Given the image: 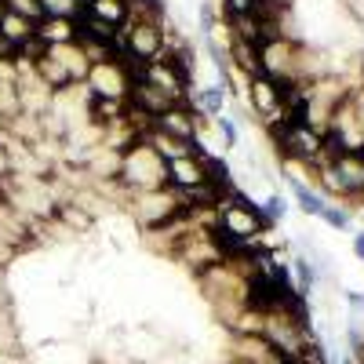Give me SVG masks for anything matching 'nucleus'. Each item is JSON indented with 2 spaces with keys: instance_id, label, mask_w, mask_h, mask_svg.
I'll list each match as a JSON object with an SVG mask.
<instances>
[{
  "instance_id": "nucleus-4",
  "label": "nucleus",
  "mask_w": 364,
  "mask_h": 364,
  "mask_svg": "<svg viewBox=\"0 0 364 364\" xmlns=\"http://www.w3.org/2000/svg\"><path fill=\"white\" fill-rule=\"evenodd\" d=\"M259 73L277 84H299V41L269 37L259 48Z\"/></svg>"
},
{
  "instance_id": "nucleus-16",
  "label": "nucleus",
  "mask_w": 364,
  "mask_h": 364,
  "mask_svg": "<svg viewBox=\"0 0 364 364\" xmlns=\"http://www.w3.org/2000/svg\"><path fill=\"white\" fill-rule=\"evenodd\" d=\"M55 219L58 223H63L73 237H80V233H91V230H95V215H91V211L87 208H80L77 200H63V204H58V211H55Z\"/></svg>"
},
{
  "instance_id": "nucleus-27",
  "label": "nucleus",
  "mask_w": 364,
  "mask_h": 364,
  "mask_svg": "<svg viewBox=\"0 0 364 364\" xmlns=\"http://www.w3.org/2000/svg\"><path fill=\"white\" fill-rule=\"evenodd\" d=\"M0 128H4V120H0Z\"/></svg>"
},
{
  "instance_id": "nucleus-15",
  "label": "nucleus",
  "mask_w": 364,
  "mask_h": 364,
  "mask_svg": "<svg viewBox=\"0 0 364 364\" xmlns=\"http://www.w3.org/2000/svg\"><path fill=\"white\" fill-rule=\"evenodd\" d=\"M84 15L99 18L113 29H124L128 26V0H84Z\"/></svg>"
},
{
  "instance_id": "nucleus-18",
  "label": "nucleus",
  "mask_w": 364,
  "mask_h": 364,
  "mask_svg": "<svg viewBox=\"0 0 364 364\" xmlns=\"http://www.w3.org/2000/svg\"><path fill=\"white\" fill-rule=\"evenodd\" d=\"M288 190H291V197L299 200V211L302 215H314V219H321V211H324V197H321V190H314V186H295V182H288Z\"/></svg>"
},
{
  "instance_id": "nucleus-1",
  "label": "nucleus",
  "mask_w": 364,
  "mask_h": 364,
  "mask_svg": "<svg viewBox=\"0 0 364 364\" xmlns=\"http://www.w3.org/2000/svg\"><path fill=\"white\" fill-rule=\"evenodd\" d=\"M215 219H219V233L230 237L233 245H245V248H259L262 245V237L269 226H277V223H269V215L262 211V204L255 197H248L245 190H230L219 197L215 204Z\"/></svg>"
},
{
  "instance_id": "nucleus-11",
  "label": "nucleus",
  "mask_w": 364,
  "mask_h": 364,
  "mask_svg": "<svg viewBox=\"0 0 364 364\" xmlns=\"http://www.w3.org/2000/svg\"><path fill=\"white\" fill-rule=\"evenodd\" d=\"M37 37V22H29V18H22V15H15V11H0V44H4L11 55L22 48V44H29Z\"/></svg>"
},
{
  "instance_id": "nucleus-24",
  "label": "nucleus",
  "mask_w": 364,
  "mask_h": 364,
  "mask_svg": "<svg viewBox=\"0 0 364 364\" xmlns=\"http://www.w3.org/2000/svg\"><path fill=\"white\" fill-rule=\"evenodd\" d=\"M4 178H11V161H8V149L0 146V182Z\"/></svg>"
},
{
  "instance_id": "nucleus-10",
  "label": "nucleus",
  "mask_w": 364,
  "mask_h": 364,
  "mask_svg": "<svg viewBox=\"0 0 364 364\" xmlns=\"http://www.w3.org/2000/svg\"><path fill=\"white\" fill-rule=\"evenodd\" d=\"M200 182H208V157L200 149H193L190 157H178V161H168V186L178 190V193H190L197 190Z\"/></svg>"
},
{
  "instance_id": "nucleus-12",
  "label": "nucleus",
  "mask_w": 364,
  "mask_h": 364,
  "mask_svg": "<svg viewBox=\"0 0 364 364\" xmlns=\"http://www.w3.org/2000/svg\"><path fill=\"white\" fill-rule=\"evenodd\" d=\"M128 117V102L124 99H87V124H95L99 132L120 124Z\"/></svg>"
},
{
  "instance_id": "nucleus-17",
  "label": "nucleus",
  "mask_w": 364,
  "mask_h": 364,
  "mask_svg": "<svg viewBox=\"0 0 364 364\" xmlns=\"http://www.w3.org/2000/svg\"><path fill=\"white\" fill-rule=\"evenodd\" d=\"M142 142H149V146H154V149H157V157H161L164 164H168V161H178V157H190L193 149H197L193 142H182V139H171V135H164V132H157V128L149 132V135H146Z\"/></svg>"
},
{
  "instance_id": "nucleus-3",
  "label": "nucleus",
  "mask_w": 364,
  "mask_h": 364,
  "mask_svg": "<svg viewBox=\"0 0 364 364\" xmlns=\"http://www.w3.org/2000/svg\"><path fill=\"white\" fill-rule=\"evenodd\" d=\"M124 215L132 219V226L139 233H149V230H164L168 223L186 215V200H182L178 190L164 186V190H149V193H135Z\"/></svg>"
},
{
  "instance_id": "nucleus-26",
  "label": "nucleus",
  "mask_w": 364,
  "mask_h": 364,
  "mask_svg": "<svg viewBox=\"0 0 364 364\" xmlns=\"http://www.w3.org/2000/svg\"><path fill=\"white\" fill-rule=\"evenodd\" d=\"M8 182V178H4ZM4 182H0V204H8V190H4Z\"/></svg>"
},
{
  "instance_id": "nucleus-8",
  "label": "nucleus",
  "mask_w": 364,
  "mask_h": 364,
  "mask_svg": "<svg viewBox=\"0 0 364 364\" xmlns=\"http://www.w3.org/2000/svg\"><path fill=\"white\" fill-rule=\"evenodd\" d=\"M226 360L240 364H288L281 350H273L262 336H230L226 331Z\"/></svg>"
},
{
  "instance_id": "nucleus-6",
  "label": "nucleus",
  "mask_w": 364,
  "mask_h": 364,
  "mask_svg": "<svg viewBox=\"0 0 364 364\" xmlns=\"http://www.w3.org/2000/svg\"><path fill=\"white\" fill-rule=\"evenodd\" d=\"M120 37H124V55L135 58L139 66H149L157 63L164 55V29L161 22H128L120 29Z\"/></svg>"
},
{
  "instance_id": "nucleus-21",
  "label": "nucleus",
  "mask_w": 364,
  "mask_h": 364,
  "mask_svg": "<svg viewBox=\"0 0 364 364\" xmlns=\"http://www.w3.org/2000/svg\"><path fill=\"white\" fill-rule=\"evenodd\" d=\"M4 8L29 18V22H41L44 18V8H41V0H4Z\"/></svg>"
},
{
  "instance_id": "nucleus-9",
  "label": "nucleus",
  "mask_w": 364,
  "mask_h": 364,
  "mask_svg": "<svg viewBox=\"0 0 364 364\" xmlns=\"http://www.w3.org/2000/svg\"><path fill=\"white\" fill-rule=\"evenodd\" d=\"M200 113L190 106V102H175L171 109H164L161 117H157V132H164V135H171V139H182V142H197V132H200Z\"/></svg>"
},
{
  "instance_id": "nucleus-20",
  "label": "nucleus",
  "mask_w": 364,
  "mask_h": 364,
  "mask_svg": "<svg viewBox=\"0 0 364 364\" xmlns=\"http://www.w3.org/2000/svg\"><path fill=\"white\" fill-rule=\"evenodd\" d=\"M350 219H353V211H350L346 204H336V200H328V204H324V211H321V223H324V226H331V230H346V226H350Z\"/></svg>"
},
{
  "instance_id": "nucleus-2",
  "label": "nucleus",
  "mask_w": 364,
  "mask_h": 364,
  "mask_svg": "<svg viewBox=\"0 0 364 364\" xmlns=\"http://www.w3.org/2000/svg\"><path fill=\"white\" fill-rule=\"evenodd\" d=\"M120 186L128 193H149V190H164L168 186V164L157 157V149L149 142H132L120 154Z\"/></svg>"
},
{
  "instance_id": "nucleus-25",
  "label": "nucleus",
  "mask_w": 364,
  "mask_h": 364,
  "mask_svg": "<svg viewBox=\"0 0 364 364\" xmlns=\"http://www.w3.org/2000/svg\"><path fill=\"white\" fill-rule=\"evenodd\" d=\"M353 255H357V262H364V230L353 233Z\"/></svg>"
},
{
  "instance_id": "nucleus-19",
  "label": "nucleus",
  "mask_w": 364,
  "mask_h": 364,
  "mask_svg": "<svg viewBox=\"0 0 364 364\" xmlns=\"http://www.w3.org/2000/svg\"><path fill=\"white\" fill-rule=\"evenodd\" d=\"M44 18H77L84 11V0H41Z\"/></svg>"
},
{
  "instance_id": "nucleus-23",
  "label": "nucleus",
  "mask_w": 364,
  "mask_h": 364,
  "mask_svg": "<svg viewBox=\"0 0 364 364\" xmlns=\"http://www.w3.org/2000/svg\"><path fill=\"white\" fill-rule=\"evenodd\" d=\"M15 259H18V252L8 245V240H0V273H4V269H8Z\"/></svg>"
},
{
  "instance_id": "nucleus-7",
  "label": "nucleus",
  "mask_w": 364,
  "mask_h": 364,
  "mask_svg": "<svg viewBox=\"0 0 364 364\" xmlns=\"http://www.w3.org/2000/svg\"><path fill=\"white\" fill-rule=\"evenodd\" d=\"M328 142H336L343 154H364V117L353 106V99H346L328 124Z\"/></svg>"
},
{
  "instance_id": "nucleus-13",
  "label": "nucleus",
  "mask_w": 364,
  "mask_h": 364,
  "mask_svg": "<svg viewBox=\"0 0 364 364\" xmlns=\"http://www.w3.org/2000/svg\"><path fill=\"white\" fill-rule=\"evenodd\" d=\"M48 55H51L55 63L63 66L70 77H73V84H84V77H87L91 63H87V55H84L80 41H73V44H58V48H48Z\"/></svg>"
},
{
  "instance_id": "nucleus-14",
  "label": "nucleus",
  "mask_w": 364,
  "mask_h": 364,
  "mask_svg": "<svg viewBox=\"0 0 364 364\" xmlns=\"http://www.w3.org/2000/svg\"><path fill=\"white\" fill-rule=\"evenodd\" d=\"M37 41L44 48L73 44L77 41V18H41L37 22Z\"/></svg>"
},
{
  "instance_id": "nucleus-22",
  "label": "nucleus",
  "mask_w": 364,
  "mask_h": 364,
  "mask_svg": "<svg viewBox=\"0 0 364 364\" xmlns=\"http://www.w3.org/2000/svg\"><path fill=\"white\" fill-rule=\"evenodd\" d=\"M226 18H237V15H255V4L259 0H219Z\"/></svg>"
},
{
  "instance_id": "nucleus-5",
  "label": "nucleus",
  "mask_w": 364,
  "mask_h": 364,
  "mask_svg": "<svg viewBox=\"0 0 364 364\" xmlns=\"http://www.w3.org/2000/svg\"><path fill=\"white\" fill-rule=\"evenodd\" d=\"M132 73L124 66V58H109V63H95L84 77V91L91 99H124L132 95Z\"/></svg>"
}]
</instances>
